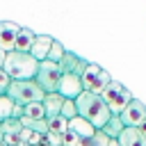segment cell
<instances>
[{
	"instance_id": "obj_1",
	"label": "cell",
	"mask_w": 146,
	"mask_h": 146,
	"mask_svg": "<svg viewBox=\"0 0 146 146\" xmlns=\"http://www.w3.org/2000/svg\"><path fill=\"white\" fill-rule=\"evenodd\" d=\"M75 107H78V116L87 119L96 130H100V128L110 121V116H112V112H110V107L105 105V100L100 98V94L82 91V94L75 98Z\"/></svg>"
},
{
	"instance_id": "obj_2",
	"label": "cell",
	"mask_w": 146,
	"mask_h": 146,
	"mask_svg": "<svg viewBox=\"0 0 146 146\" xmlns=\"http://www.w3.org/2000/svg\"><path fill=\"white\" fill-rule=\"evenodd\" d=\"M36 68H39V62H36L30 52L11 50V52L5 55L2 71L9 75V80H34Z\"/></svg>"
},
{
	"instance_id": "obj_3",
	"label": "cell",
	"mask_w": 146,
	"mask_h": 146,
	"mask_svg": "<svg viewBox=\"0 0 146 146\" xmlns=\"http://www.w3.org/2000/svg\"><path fill=\"white\" fill-rule=\"evenodd\" d=\"M7 96L16 103V105H27V103H41L46 91L34 82V80H11Z\"/></svg>"
},
{
	"instance_id": "obj_4",
	"label": "cell",
	"mask_w": 146,
	"mask_h": 146,
	"mask_svg": "<svg viewBox=\"0 0 146 146\" xmlns=\"http://www.w3.org/2000/svg\"><path fill=\"white\" fill-rule=\"evenodd\" d=\"M100 98L105 100V105L110 107V112H112L114 116H119L135 96H132V91H128V87H123L121 82L112 80V82L100 91Z\"/></svg>"
},
{
	"instance_id": "obj_5",
	"label": "cell",
	"mask_w": 146,
	"mask_h": 146,
	"mask_svg": "<svg viewBox=\"0 0 146 146\" xmlns=\"http://www.w3.org/2000/svg\"><path fill=\"white\" fill-rule=\"evenodd\" d=\"M59 80H62V71H59V66H57L55 62H50V59L39 62L34 82H36L46 94H55L57 87H59Z\"/></svg>"
},
{
	"instance_id": "obj_6",
	"label": "cell",
	"mask_w": 146,
	"mask_h": 146,
	"mask_svg": "<svg viewBox=\"0 0 146 146\" xmlns=\"http://www.w3.org/2000/svg\"><path fill=\"white\" fill-rule=\"evenodd\" d=\"M80 80H82V91H91V94H100V91L112 82L110 73H107L105 68H100L98 64H91V62H89L87 68L82 71Z\"/></svg>"
},
{
	"instance_id": "obj_7",
	"label": "cell",
	"mask_w": 146,
	"mask_h": 146,
	"mask_svg": "<svg viewBox=\"0 0 146 146\" xmlns=\"http://www.w3.org/2000/svg\"><path fill=\"white\" fill-rule=\"evenodd\" d=\"M119 119H121V123H123L125 128H139V125L146 121V105H144L141 100L132 98V100L125 105V110L119 114Z\"/></svg>"
},
{
	"instance_id": "obj_8",
	"label": "cell",
	"mask_w": 146,
	"mask_h": 146,
	"mask_svg": "<svg viewBox=\"0 0 146 146\" xmlns=\"http://www.w3.org/2000/svg\"><path fill=\"white\" fill-rule=\"evenodd\" d=\"M57 94H59V96H64V98L75 100V98L82 94V80H80V75H73V73H62V80H59Z\"/></svg>"
},
{
	"instance_id": "obj_9",
	"label": "cell",
	"mask_w": 146,
	"mask_h": 146,
	"mask_svg": "<svg viewBox=\"0 0 146 146\" xmlns=\"http://www.w3.org/2000/svg\"><path fill=\"white\" fill-rule=\"evenodd\" d=\"M87 64H89L87 59H82L80 55H75L71 50H66L64 57L57 62V66H59L62 73H73V75H82V71L87 68Z\"/></svg>"
},
{
	"instance_id": "obj_10",
	"label": "cell",
	"mask_w": 146,
	"mask_h": 146,
	"mask_svg": "<svg viewBox=\"0 0 146 146\" xmlns=\"http://www.w3.org/2000/svg\"><path fill=\"white\" fill-rule=\"evenodd\" d=\"M18 30H21V25H16V23H9V21H2L0 23V48L5 52H11L14 50Z\"/></svg>"
},
{
	"instance_id": "obj_11",
	"label": "cell",
	"mask_w": 146,
	"mask_h": 146,
	"mask_svg": "<svg viewBox=\"0 0 146 146\" xmlns=\"http://www.w3.org/2000/svg\"><path fill=\"white\" fill-rule=\"evenodd\" d=\"M68 130H71L78 139H84V141H89V139L94 137V132H96V128H94L87 119H82V116L71 119V121H68Z\"/></svg>"
},
{
	"instance_id": "obj_12",
	"label": "cell",
	"mask_w": 146,
	"mask_h": 146,
	"mask_svg": "<svg viewBox=\"0 0 146 146\" xmlns=\"http://www.w3.org/2000/svg\"><path fill=\"white\" fill-rule=\"evenodd\" d=\"M50 46H52V36H48V34H36V36H34V43H32V48H30V55H32L36 62H43V59L48 57Z\"/></svg>"
},
{
	"instance_id": "obj_13",
	"label": "cell",
	"mask_w": 146,
	"mask_h": 146,
	"mask_svg": "<svg viewBox=\"0 0 146 146\" xmlns=\"http://www.w3.org/2000/svg\"><path fill=\"white\" fill-rule=\"evenodd\" d=\"M116 141H119V146H146L139 128H123L121 135L116 137Z\"/></svg>"
},
{
	"instance_id": "obj_14",
	"label": "cell",
	"mask_w": 146,
	"mask_h": 146,
	"mask_svg": "<svg viewBox=\"0 0 146 146\" xmlns=\"http://www.w3.org/2000/svg\"><path fill=\"white\" fill-rule=\"evenodd\" d=\"M43 110H46V119H52L62 112V105H64V96H59L57 91L55 94H46L43 96Z\"/></svg>"
},
{
	"instance_id": "obj_15",
	"label": "cell",
	"mask_w": 146,
	"mask_h": 146,
	"mask_svg": "<svg viewBox=\"0 0 146 146\" xmlns=\"http://www.w3.org/2000/svg\"><path fill=\"white\" fill-rule=\"evenodd\" d=\"M34 32L32 30H27V27H21L18 30V34H16V43H14V50H18V52H30V48H32V43H34Z\"/></svg>"
},
{
	"instance_id": "obj_16",
	"label": "cell",
	"mask_w": 146,
	"mask_h": 146,
	"mask_svg": "<svg viewBox=\"0 0 146 146\" xmlns=\"http://www.w3.org/2000/svg\"><path fill=\"white\" fill-rule=\"evenodd\" d=\"M21 121V125L23 128H27V130H32V132H36V135H46L48 132V121L46 119H25V116H21L18 119Z\"/></svg>"
},
{
	"instance_id": "obj_17",
	"label": "cell",
	"mask_w": 146,
	"mask_h": 146,
	"mask_svg": "<svg viewBox=\"0 0 146 146\" xmlns=\"http://www.w3.org/2000/svg\"><path fill=\"white\" fill-rule=\"evenodd\" d=\"M123 128H125V125L121 123V119L112 114V116H110V121H107V123H105V125H103L100 130H103V132H105V135H107L110 139H116V137L121 135V130H123Z\"/></svg>"
},
{
	"instance_id": "obj_18",
	"label": "cell",
	"mask_w": 146,
	"mask_h": 146,
	"mask_svg": "<svg viewBox=\"0 0 146 146\" xmlns=\"http://www.w3.org/2000/svg\"><path fill=\"white\" fill-rule=\"evenodd\" d=\"M23 116L25 119H46V110H43V103H27L23 105Z\"/></svg>"
},
{
	"instance_id": "obj_19",
	"label": "cell",
	"mask_w": 146,
	"mask_h": 146,
	"mask_svg": "<svg viewBox=\"0 0 146 146\" xmlns=\"http://www.w3.org/2000/svg\"><path fill=\"white\" fill-rule=\"evenodd\" d=\"M46 121H48V132L64 135V132L68 130V121H66L62 114H57V116H52V119H46Z\"/></svg>"
},
{
	"instance_id": "obj_20",
	"label": "cell",
	"mask_w": 146,
	"mask_h": 146,
	"mask_svg": "<svg viewBox=\"0 0 146 146\" xmlns=\"http://www.w3.org/2000/svg\"><path fill=\"white\" fill-rule=\"evenodd\" d=\"M21 128H23V125H21L18 119H11V116H9V119L0 121V132H2V135H18Z\"/></svg>"
},
{
	"instance_id": "obj_21",
	"label": "cell",
	"mask_w": 146,
	"mask_h": 146,
	"mask_svg": "<svg viewBox=\"0 0 146 146\" xmlns=\"http://www.w3.org/2000/svg\"><path fill=\"white\" fill-rule=\"evenodd\" d=\"M14 100L5 94V96H0V121H5V119H9L11 116V110H14Z\"/></svg>"
},
{
	"instance_id": "obj_22",
	"label": "cell",
	"mask_w": 146,
	"mask_h": 146,
	"mask_svg": "<svg viewBox=\"0 0 146 146\" xmlns=\"http://www.w3.org/2000/svg\"><path fill=\"white\" fill-rule=\"evenodd\" d=\"M64 52H66V48H64L59 41H55V39H52V46H50V50H48V57H46V59H50V62H55V64H57V62L64 57Z\"/></svg>"
},
{
	"instance_id": "obj_23",
	"label": "cell",
	"mask_w": 146,
	"mask_h": 146,
	"mask_svg": "<svg viewBox=\"0 0 146 146\" xmlns=\"http://www.w3.org/2000/svg\"><path fill=\"white\" fill-rule=\"evenodd\" d=\"M66 121H71V119H75L78 116V107H75V100H71V98H64V105H62V112H59Z\"/></svg>"
},
{
	"instance_id": "obj_24",
	"label": "cell",
	"mask_w": 146,
	"mask_h": 146,
	"mask_svg": "<svg viewBox=\"0 0 146 146\" xmlns=\"http://www.w3.org/2000/svg\"><path fill=\"white\" fill-rule=\"evenodd\" d=\"M107 144H110V137H107L103 130H96L94 137L89 139V146H107Z\"/></svg>"
},
{
	"instance_id": "obj_25",
	"label": "cell",
	"mask_w": 146,
	"mask_h": 146,
	"mask_svg": "<svg viewBox=\"0 0 146 146\" xmlns=\"http://www.w3.org/2000/svg\"><path fill=\"white\" fill-rule=\"evenodd\" d=\"M9 82H11V80H9V75H7L2 68H0V96H5V94H7V89H9Z\"/></svg>"
},
{
	"instance_id": "obj_26",
	"label": "cell",
	"mask_w": 146,
	"mask_h": 146,
	"mask_svg": "<svg viewBox=\"0 0 146 146\" xmlns=\"http://www.w3.org/2000/svg\"><path fill=\"white\" fill-rule=\"evenodd\" d=\"M30 137H32V130H27V128H21V132H18V141H21L23 146L30 141Z\"/></svg>"
},
{
	"instance_id": "obj_27",
	"label": "cell",
	"mask_w": 146,
	"mask_h": 146,
	"mask_svg": "<svg viewBox=\"0 0 146 146\" xmlns=\"http://www.w3.org/2000/svg\"><path fill=\"white\" fill-rule=\"evenodd\" d=\"M23 116V105H14V110H11V119H21Z\"/></svg>"
},
{
	"instance_id": "obj_28",
	"label": "cell",
	"mask_w": 146,
	"mask_h": 146,
	"mask_svg": "<svg viewBox=\"0 0 146 146\" xmlns=\"http://www.w3.org/2000/svg\"><path fill=\"white\" fill-rule=\"evenodd\" d=\"M5 55H7V52L0 48V68H2V64H5Z\"/></svg>"
},
{
	"instance_id": "obj_29",
	"label": "cell",
	"mask_w": 146,
	"mask_h": 146,
	"mask_svg": "<svg viewBox=\"0 0 146 146\" xmlns=\"http://www.w3.org/2000/svg\"><path fill=\"white\" fill-rule=\"evenodd\" d=\"M139 132H141V135H144V137H146V121H144V123H141V125H139Z\"/></svg>"
},
{
	"instance_id": "obj_30",
	"label": "cell",
	"mask_w": 146,
	"mask_h": 146,
	"mask_svg": "<svg viewBox=\"0 0 146 146\" xmlns=\"http://www.w3.org/2000/svg\"><path fill=\"white\" fill-rule=\"evenodd\" d=\"M75 146H89V141H84V139H80V141H78Z\"/></svg>"
},
{
	"instance_id": "obj_31",
	"label": "cell",
	"mask_w": 146,
	"mask_h": 146,
	"mask_svg": "<svg viewBox=\"0 0 146 146\" xmlns=\"http://www.w3.org/2000/svg\"><path fill=\"white\" fill-rule=\"evenodd\" d=\"M107 146H119V141H116V139H110V144H107Z\"/></svg>"
},
{
	"instance_id": "obj_32",
	"label": "cell",
	"mask_w": 146,
	"mask_h": 146,
	"mask_svg": "<svg viewBox=\"0 0 146 146\" xmlns=\"http://www.w3.org/2000/svg\"><path fill=\"white\" fill-rule=\"evenodd\" d=\"M144 141H146V137H144Z\"/></svg>"
}]
</instances>
